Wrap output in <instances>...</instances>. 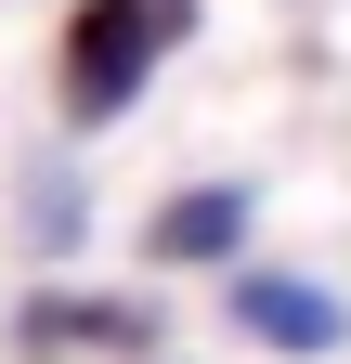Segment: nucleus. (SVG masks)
I'll return each mask as SVG.
<instances>
[{"mask_svg":"<svg viewBox=\"0 0 351 364\" xmlns=\"http://www.w3.org/2000/svg\"><path fill=\"white\" fill-rule=\"evenodd\" d=\"M195 39V0H78L65 14V117L104 130L144 105V78Z\"/></svg>","mask_w":351,"mask_h":364,"instance_id":"nucleus-1","label":"nucleus"},{"mask_svg":"<svg viewBox=\"0 0 351 364\" xmlns=\"http://www.w3.org/2000/svg\"><path fill=\"white\" fill-rule=\"evenodd\" d=\"M14 338H26V351H144L156 312H144V299H104V287H39V299L14 312Z\"/></svg>","mask_w":351,"mask_h":364,"instance_id":"nucleus-2","label":"nucleus"},{"mask_svg":"<svg viewBox=\"0 0 351 364\" xmlns=\"http://www.w3.org/2000/svg\"><path fill=\"white\" fill-rule=\"evenodd\" d=\"M234 326L260 351H338V299L313 273H234Z\"/></svg>","mask_w":351,"mask_h":364,"instance_id":"nucleus-3","label":"nucleus"},{"mask_svg":"<svg viewBox=\"0 0 351 364\" xmlns=\"http://www.w3.org/2000/svg\"><path fill=\"white\" fill-rule=\"evenodd\" d=\"M234 247H247V196H234V182H183V196L144 221V260H169V273L234 260Z\"/></svg>","mask_w":351,"mask_h":364,"instance_id":"nucleus-4","label":"nucleus"},{"mask_svg":"<svg viewBox=\"0 0 351 364\" xmlns=\"http://www.w3.org/2000/svg\"><path fill=\"white\" fill-rule=\"evenodd\" d=\"M26 235H39V247H78V169H65V156L26 182Z\"/></svg>","mask_w":351,"mask_h":364,"instance_id":"nucleus-5","label":"nucleus"}]
</instances>
